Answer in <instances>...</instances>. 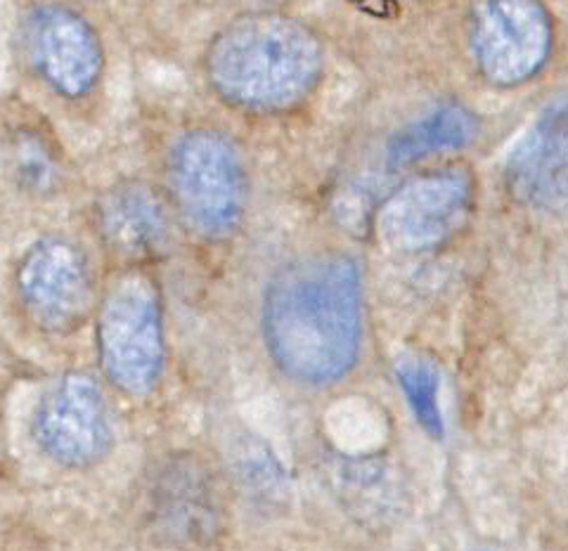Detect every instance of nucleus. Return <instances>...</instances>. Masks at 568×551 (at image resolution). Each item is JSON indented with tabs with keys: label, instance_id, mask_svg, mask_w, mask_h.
Segmentation results:
<instances>
[{
	"label": "nucleus",
	"instance_id": "f257e3e1",
	"mask_svg": "<svg viewBox=\"0 0 568 551\" xmlns=\"http://www.w3.org/2000/svg\"><path fill=\"white\" fill-rule=\"evenodd\" d=\"M263 336L290 379L311 386L339 381L361 350L358 263L342 254H320L284 265L265 289Z\"/></svg>",
	"mask_w": 568,
	"mask_h": 551
},
{
	"label": "nucleus",
	"instance_id": "f03ea898",
	"mask_svg": "<svg viewBox=\"0 0 568 551\" xmlns=\"http://www.w3.org/2000/svg\"><path fill=\"white\" fill-rule=\"evenodd\" d=\"M323 71L317 35L292 17L258 12L230 22L206 50V76L225 102L280 112L304 100Z\"/></svg>",
	"mask_w": 568,
	"mask_h": 551
},
{
	"label": "nucleus",
	"instance_id": "7ed1b4c3",
	"mask_svg": "<svg viewBox=\"0 0 568 551\" xmlns=\"http://www.w3.org/2000/svg\"><path fill=\"white\" fill-rule=\"evenodd\" d=\"M169 185L185 223L206 239L237 233L248 202V175L237 145L211 129H194L173 142Z\"/></svg>",
	"mask_w": 568,
	"mask_h": 551
},
{
	"label": "nucleus",
	"instance_id": "20e7f679",
	"mask_svg": "<svg viewBox=\"0 0 568 551\" xmlns=\"http://www.w3.org/2000/svg\"><path fill=\"white\" fill-rule=\"evenodd\" d=\"M98 355L104 377L129 396H150L162 379V306L145 275L121 277L106 292L98 315Z\"/></svg>",
	"mask_w": 568,
	"mask_h": 551
},
{
	"label": "nucleus",
	"instance_id": "39448f33",
	"mask_svg": "<svg viewBox=\"0 0 568 551\" xmlns=\"http://www.w3.org/2000/svg\"><path fill=\"white\" fill-rule=\"evenodd\" d=\"M469 45L490 83H526L552 52V17L540 0H474Z\"/></svg>",
	"mask_w": 568,
	"mask_h": 551
},
{
	"label": "nucleus",
	"instance_id": "423d86ee",
	"mask_svg": "<svg viewBox=\"0 0 568 551\" xmlns=\"http://www.w3.org/2000/svg\"><path fill=\"white\" fill-rule=\"evenodd\" d=\"M474 202V181L462 169L424 173L396 190L379 211V237L407 254L429 252L465 225Z\"/></svg>",
	"mask_w": 568,
	"mask_h": 551
},
{
	"label": "nucleus",
	"instance_id": "0eeeda50",
	"mask_svg": "<svg viewBox=\"0 0 568 551\" xmlns=\"http://www.w3.org/2000/svg\"><path fill=\"white\" fill-rule=\"evenodd\" d=\"M24 48L36 76L52 93L81 100L100 83L104 69L100 35L77 10L62 3H43L29 10Z\"/></svg>",
	"mask_w": 568,
	"mask_h": 551
},
{
	"label": "nucleus",
	"instance_id": "6e6552de",
	"mask_svg": "<svg viewBox=\"0 0 568 551\" xmlns=\"http://www.w3.org/2000/svg\"><path fill=\"white\" fill-rule=\"evenodd\" d=\"M17 292L27 315L52 334L81 327L93 308L91 268L64 237H45L29 248L17 268Z\"/></svg>",
	"mask_w": 568,
	"mask_h": 551
},
{
	"label": "nucleus",
	"instance_id": "1a4fd4ad",
	"mask_svg": "<svg viewBox=\"0 0 568 551\" xmlns=\"http://www.w3.org/2000/svg\"><path fill=\"white\" fill-rule=\"evenodd\" d=\"M33 438L45 457L69 469L98 465L112 448L110 407L88 375H67L43 396Z\"/></svg>",
	"mask_w": 568,
	"mask_h": 551
},
{
	"label": "nucleus",
	"instance_id": "9d476101",
	"mask_svg": "<svg viewBox=\"0 0 568 551\" xmlns=\"http://www.w3.org/2000/svg\"><path fill=\"white\" fill-rule=\"evenodd\" d=\"M507 181L528 206L568 211V98L545 106L532 121L509 156Z\"/></svg>",
	"mask_w": 568,
	"mask_h": 551
},
{
	"label": "nucleus",
	"instance_id": "9b49d317",
	"mask_svg": "<svg viewBox=\"0 0 568 551\" xmlns=\"http://www.w3.org/2000/svg\"><path fill=\"white\" fill-rule=\"evenodd\" d=\"M98 218L106 244L129 256L152 254L169 237L164 204L142 183H123L106 192Z\"/></svg>",
	"mask_w": 568,
	"mask_h": 551
},
{
	"label": "nucleus",
	"instance_id": "f8f14e48",
	"mask_svg": "<svg viewBox=\"0 0 568 551\" xmlns=\"http://www.w3.org/2000/svg\"><path fill=\"white\" fill-rule=\"evenodd\" d=\"M478 135V121L467 106L448 102L407 123L386 145L390 169L413 166L426 156L469 147Z\"/></svg>",
	"mask_w": 568,
	"mask_h": 551
},
{
	"label": "nucleus",
	"instance_id": "ddd939ff",
	"mask_svg": "<svg viewBox=\"0 0 568 551\" xmlns=\"http://www.w3.org/2000/svg\"><path fill=\"white\" fill-rule=\"evenodd\" d=\"M12 173L27 192H50L58 185L60 166L50 142L33 129H22L10 142Z\"/></svg>",
	"mask_w": 568,
	"mask_h": 551
},
{
	"label": "nucleus",
	"instance_id": "4468645a",
	"mask_svg": "<svg viewBox=\"0 0 568 551\" xmlns=\"http://www.w3.org/2000/svg\"><path fill=\"white\" fill-rule=\"evenodd\" d=\"M396 377L403 388V394L410 402L415 417L424 426L426 433L434 438L443 436V419H440V407H438V369L434 363L415 358V355H407L396 365Z\"/></svg>",
	"mask_w": 568,
	"mask_h": 551
}]
</instances>
